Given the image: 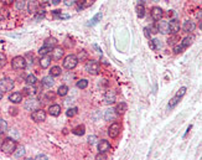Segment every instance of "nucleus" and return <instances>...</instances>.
<instances>
[{
  "mask_svg": "<svg viewBox=\"0 0 202 160\" xmlns=\"http://www.w3.org/2000/svg\"><path fill=\"white\" fill-rule=\"evenodd\" d=\"M16 140L12 138H6L2 143H1V152L5 154H12L16 150Z\"/></svg>",
  "mask_w": 202,
  "mask_h": 160,
  "instance_id": "f257e3e1",
  "label": "nucleus"
},
{
  "mask_svg": "<svg viewBox=\"0 0 202 160\" xmlns=\"http://www.w3.org/2000/svg\"><path fill=\"white\" fill-rule=\"evenodd\" d=\"M78 65V59H77V56L76 55H68V56H66L65 57V60H63V67L66 68V70H73V68H76V66Z\"/></svg>",
  "mask_w": 202,
  "mask_h": 160,
  "instance_id": "f03ea898",
  "label": "nucleus"
},
{
  "mask_svg": "<svg viewBox=\"0 0 202 160\" xmlns=\"http://www.w3.org/2000/svg\"><path fill=\"white\" fill-rule=\"evenodd\" d=\"M24 108H25L26 111H29V112H31V111L34 112V111L41 108V102H40L39 99H36V98H29L27 101H25Z\"/></svg>",
  "mask_w": 202,
  "mask_h": 160,
  "instance_id": "7ed1b4c3",
  "label": "nucleus"
},
{
  "mask_svg": "<svg viewBox=\"0 0 202 160\" xmlns=\"http://www.w3.org/2000/svg\"><path fill=\"white\" fill-rule=\"evenodd\" d=\"M11 66L14 70H24L26 67V60L22 56H15L11 60Z\"/></svg>",
  "mask_w": 202,
  "mask_h": 160,
  "instance_id": "20e7f679",
  "label": "nucleus"
},
{
  "mask_svg": "<svg viewBox=\"0 0 202 160\" xmlns=\"http://www.w3.org/2000/svg\"><path fill=\"white\" fill-rule=\"evenodd\" d=\"M14 86H15L14 80H11L9 77H5L0 81V91L1 92H9L14 88Z\"/></svg>",
  "mask_w": 202,
  "mask_h": 160,
  "instance_id": "39448f33",
  "label": "nucleus"
},
{
  "mask_svg": "<svg viewBox=\"0 0 202 160\" xmlns=\"http://www.w3.org/2000/svg\"><path fill=\"white\" fill-rule=\"evenodd\" d=\"M86 71L90 73V75H98L99 73V64L97 61H88L86 64Z\"/></svg>",
  "mask_w": 202,
  "mask_h": 160,
  "instance_id": "423d86ee",
  "label": "nucleus"
},
{
  "mask_svg": "<svg viewBox=\"0 0 202 160\" xmlns=\"http://www.w3.org/2000/svg\"><path fill=\"white\" fill-rule=\"evenodd\" d=\"M31 119L34 122H36V123L44 122V120H46V112L42 111L41 108H39V109H36V111H34L31 113Z\"/></svg>",
  "mask_w": 202,
  "mask_h": 160,
  "instance_id": "0eeeda50",
  "label": "nucleus"
},
{
  "mask_svg": "<svg viewBox=\"0 0 202 160\" xmlns=\"http://www.w3.org/2000/svg\"><path fill=\"white\" fill-rule=\"evenodd\" d=\"M179 31H180V22L176 19L168 22V32H170L172 35H176Z\"/></svg>",
  "mask_w": 202,
  "mask_h": 160,
  "instance_id": "6e6552de",
  "label": "nucleus"
},
{
  "mask_svg": "<svg viewBox=\"0 0 202 160\" xmlns=\"http://www.w3.org/2000/svg\"><path fill=\"white\" fill-rule=\"evenodd\" d=\"M119 133H120V124L119 123H113L109 128H108V135L110 137V138H117L118 135H119Z\"/></svg>",
  "mask_w": 202,
  "mask_h": 160,
  "instance_id": "1a4fd4ad",
  "label": "nucleus"
},
{
  "mask_svg": "<svg viewBox=\"0 0 202 160\" xmlns=\"http://www.w3.org/2000/svg\"><path fill=\"white\" fill-rule=\"evenodd\" d=\"M52 55H51V57H52V60H56V61H58V60H61L62 57H63V54H65V51H63V49L62 47H60V46H55L53 49H52Z\"/></svg>",
  "mask_w": 202,
  "mask_h": 160,
  "instance_id": "9d476101",
  "label": "nucleus"
},
{
  "mask_svg": "<svg viewBox=\"0 0 202 160\" xmlns=\"http://www.w3.org/2000/svg\"><path fill=\"white\" fill-rule=\"evenodd\" d=\"M163 15H164L163 14V9L160 6H154L151 9V17H153L154 21H160L161 17H163Z\"/></svg>",
  "mask_w": 202,
  "mask_h": 160,
  "instance_id": "9b49d317",
  "label": "nucleus"
},
{
  "mask_svg": "<svg viewBox=\"0 0 202 160\" xmlns=\"http://www.w3.org/2000/svg\"><path fill=\"white\" fill-rule=\"evenodd\" d=\"M115 97H117V94H115L114 91H107L105 94H104V97H103V101L107 104H112V103L115 102Z\"/></svg>",
  "mask_w": 202,
  "mask_h": 160,
  "instance_id": "f8f14e48",
  "label": "nucleus"
},
{
  "mask_svg": "<svg viewBox=\"0 0 202 160\" xmlns=\"http://www.w3.org/2000/svg\"><path fill=\"white\" fill-rule=\"evenodd\" d=\"M109 149H110V143L108 140H105V139H102L101 142H99V144H98V152L102 153V154H104Z\"/></svg>",
  "mask_w": 202,
  "mask_h": 160,
  "instance_id": "ddd939ff",
  "label": "nucleus"
},
{
  "mask_svg": "<svg viewBox=\"0 0 202 160\" xmlns=\"http://www.w3.org/2000/svg\"><path fill=\"white\" fill-rule=\"evenodd\" d=\"M48 114L52 117H58L61 114V106L60 104H52L48 107Z\"/></svg>",
  "mask_w": 202,
  "mask_h": 160,
  "instance_id": "4468645a",
  "label": "nucleus"
},
{
  "mask_svg": "<svg viewBox=\"0 0 202 160\" xmlns=\"http://www.w3.org/2000/svg\"><path fill=\"white\" fill-rule=\"evenodd\" d=\"M9 101H10L11 103H15V104L20 103V102L22 101V93H20V92H12V93L9 96Z\"/></svg>",
  "mask_w": 202,
  "mask_h": 160,
  "instance_id": "2eb2a0df",
  "label": "nucleus"
},
{
  "mask_svg": "<svg viewBox=\"0 0 202 160\" xmlns=\"http://www.w3.org/2000/svg\"><path fill=\"white\" fill-rule=\"evenodd\" d=\"M182 29H184L185 32H189V34H190V32H192V31L196 29V24H195L194 21H191V20H187V21L184 22Z\"/></svg>",
  "mask_w": 202,
  "mask_h": 160,
  "instance_id": "dca6fc26",
  "label": "nucleus"
},
{
  "mask_svg": "<svg viewBox=\"0 0 202 160\" xmlns=\"http://www.w3.org/2000/svg\"><path fill=\"white\" fill-rule=\"evenodd\" d=\"M51 61H52V57H51L50 55L42 56V59L40 60V66H41V68H48L50 65H51Z\"/></svg>",
  "mask_w": 202,
  "mask_h": 160,
  "instance_id": "f3484780",
  "label": "nucleus"
},
{
  "mask_svg": "<svg viewBox=\"0 0 202 160\" xmlns=\"http://www.w3.org/2000/svg\"><path fill=\"white\" fill-rule=\"evenodd\" d=\"M37 7H39V2H37V0H29L27 10H29L30 14H36V12H37Z\"/></svg>",
  "mask_w": 202,
  "mask_h": 160,
  "instance_id": "a211bd4d",
  "label": "nucleus"
},
{
  "mask_svg": "<svg viewBox=\"0 0 202 160\" xmlns=\"http://www.w3.org/2000/svg\"><path fill=\"white\" fill-rule=\"evenodd\" d=\"M22 96H27V97H31V96H35L36 94V89L34 86H27L22 89Z\"/></svg>",
  "mask_w": 202,
  "mask_h": 160,
  "instance_id": "6ab92c4d",
  "label": "nucleus"
},
{
  "mask_svg": "<svg viewBox=\"0 0 202 160\" xmlns=\"http://www.w3.org/2000/svg\"><path fill=\"white\" fill-rule=\"evenodd\" d=\"M42 84L45 86V87H47V88H51L53 84H55V80H53V77L52 76H46V77H44L42 78Z\"/></svg>",
  "mask_w": 202,
  "mask_h": 160,
  "instance_id": "aec40b11",
  "label": "nucleus"
},
{
  "mask_svg": "<svg viewBox=\"0 0 202 160\" xmlns=\"http://www.w3.org/2000/svg\"><path fill=\"white\" fill-rule=\"evenodd\" d=\"M114 118H115V109H113V108L107 109L104 113V119L105 120H114Z\"/></svg>",
  "mask_w": 202,
  "mask_h": 160,
  "instance_id": "412c9836",
  "label": "nucleus"
},
{
  "mask_svg": "<svg viewBox=\"0 0 202 160\" xmlns=\"http://www.w3.org/2000/svg\"><path fill=\"white\" fill-rule=\"evenodd\" d=\"M149 46H150L151 50L156 51V50H159V49L161 47V42H160V40H158V39H153V40H150Z\"/></svg>",
  "mask_w": 202,
  "mask_h": 160,
  "instance_id": "4be33fe9",
  "label": "nucleus"
},
{
  "mask_svg": "<svg viewBox=\"0 0 202 160\" xmlns=\"http://www.w3.org/2000/svg\"><path fill=\"white\" fill-rule=\"evenodd\" d=\"M61 73H62V70L60 66H53L50 70V76H52V77H58V76H61Z\"/></svg>",
  "mask_w": 202,
  "mask_h": 160,
  "instance_id": "5701e85b",
  "label": "nucleus"
},
{
  "mask_svg": "<svg viewBox=\"0 0 202 160\" xmlns=\"http://www.w3.org/2000/svg\"><path fill=\"white\" fill-rule=\"evenodd\" d=\"M125 111H126V104H125L124 102H120V103L115 107V113L119 114V115H120V114H124Z\"/></svg>",
  "mask_w": 202,
  "mask_h": 160,
  "instance_id": "b1692460",
  "label": "nucleus"
},
{
  "mask_svg": "<svg viewBox=\"0 0 202 160\" xmlns=\"http://www.w3.org/2000/svg\"><path fill=\"white\" fill-rule=\"evenodd\" d=\"M68 91H70V88H68L66 84H62V86L58 87V89H57V94H58L60 97H65V96L68 93Z\"/></svg>",
  "mask_w": 202,
  "mask_h": 160,
  "instance_id": "393cba45",
  "label": "nucleus"
},
{
  "mask_svg": "<svg viewBox=\"0 0 202 160\" xmlns=\"http://www.w3.org/2000/svg\"><path fill=\"white\" fill-rule=\"evenodd\" d=\"M192 42H194V37L192 36H187V37H185L184 40H182V42L180 44L184 49H187L190 45H192Z\"/></svg>",
  "mask_w": 202,
  "mask_h": 160,
  "instance_id": "a878e982",
  "label": "nucleus"
},
{
  "mask_svg": "<svg viewBox=\"0 0 202 160\" xmlns=\"http://www.w3.org/2000/svg\"><path fill=\"white\" fill-rule=\"evenodd\" d=\"M25 82H26L27 86H35L36 82H37V78H36V76H34V75H27L26 78H25Z\"/></svg>",
  "mask_w": 202,
  "mask_h": 160,
  "instance_id": "bb28decb",
  "label": "nucleus"
},
{
  "mask_svg": "<svg viewBox=\"0 0 202 160\" xmlns=\"http://www.w3.org/2000/svg\"><path fill=\"white\" fill-rule=\"evenodd\" d=\"M51 51H52V47H50V46H47V45H44L42 47H40L39 54H40L41 56H46V55H48Z\"/></svg>",
  "mask_w": 202,
  "mask_h": 160,
  "instance_id": "cd10ccee",
  "label": "nucleus"
},
{
  "mask_svg": "<svg viewBox=\"0 0 202 160\" xmlns=\"http://www.w3.org/2000/svg\"><path fill=\"white\" fill-rule=\"evenodd\" d=\"M72 133L73 134H76V135H83L85 133H86V127L82 124V125H78V127H76L73 130H72Z\"/></svg>",
  "mask_w": 202,
  "mask_h": 160,
  "instance_id": "c85d7f7f",
  "label": "nucleus"
},
{
  "mask_svg": "<svg viewBox=\"0 0 202 160\" xmlns=\"http://www.w3.org/2000/svg\"><path fill=\"white\" fill-rule=\"evenodd\" d=\"M135 10H136V15H138L139 17H144V15H145V6H144V5L138 4Z\"/></svg>",
  "mask_w": 202,
  "mask_h": 160,
  "instance_id": "c756f323",
  "label": "nucleus"
},
{
  "mask_svg": "<svg viewBox=\"0 0 202 160\" xmlns=\"http://www.w3.org/2000/svg\"><path fill=\"white\" fill-rule=\"evenodd\" d=\"M44 45H47V46H50V47H52V49H53V47L57 45V40H56L55 37H47V39L45 40Z\"/></svg>",
  "mask_w": 202,
  "mask_h": 160,
  "instance_id": "7c9ffc66",
  "label": "nucleus"
},
{
  "mask_svg": "<svg viewBox=\"0 0 202 160\" xmlns=\"http://www.w3.org/2000/svg\"><path fill=\"white\" fill-rule=\"evenodd\" d=\"M180 99H181V97H177V96H175L170 102H169V104H168V108L169 109H172V108H175L176 107V104L180 102Z\"/></svg>",
  "mask_w": 202,
  "mask_h": 160,
  "instance_id": "2f4dec72",
  "label": "nucleus"
},
{
  "mask_svg": "<svg viewBox=\"0 0 202 160\" xmlns=\"http://www.w3.org/2000/svg\"><path fill=\"white\" fill-rule=\"evenodd\" d=\"M77 88H80V89H85V88H87L88 87V81L85 80V78H82V80L77 81Z\"/></svg>",
  "mask_w": 202,
  "mask_h": 160,
  "instance_id": "473e14b6",
  "label": "nucleus"
},
{
  "mask_svg": "<svg viewBox=\"0 0 202 160\" xmlns=\"http://www.w3.org/2000/svg\"><path fill=\"white\" fill-rule=\"evenodd\" d=\"M158 27H159V31H161L163 34H166V32H168V22L160 21V22L158 24Z\"/></svg>",
  "mask_w": 202,
  "mask_h": 160,
  "instance_id": "72a5a7b5",
  "label": "nucleus"
},
{
  "mask_svg": "<svg viewBox=\"0 0 202 160\" xmlns=\"http://www.w3.org/2000/svg\"><path fill=\"white\" fill-rule=\"evenodd\" d=\"M26 6V0H15V7L17 10H22Z\"/></svg>",
  "mask_w": 202,
  "mask_h": 160,
  "instance_id": "f704fd0d",
  "label": "nucleus"
},
{
  "mask_svg": "<svg viewBox=\"0 0 202 160\" xmlns=\"http://www.w3.org/2000/svg\"><path fill=\"white\" fill-rule=\"evenodd\" d=\"M25 148L24 147H20L19 149H16L15 152H14V154H15V157L16 158H21V157H25Z\"/></svg>",
  "mask_w": 202,
  "mask_h": 160,
  "instance_id": "c9c22d12",
  "label": "nucleus"
},
{
  "mask_svg": "<svg viewBox=\"0 0 202 160\" xmlns=\"http://www.w3.org/2000/svg\"><path fill=\"white\" fill-rule=\"evenodd\" d=\"M101 19H102V14L101 12H98V14H97V15H96V16H94L90 22H88V26H93V25L98 24V21H99Z\"/></svg>",
  "mask_w": 202,
  "mask_h": 160,
  "instance_id": "e433bc0d",
  "label": "nucleus"
},
{
  "mask_svg": "<svg viewBox=\"0 0 202 160\" xmlns=\"http://www.w3.org/2000/svg\"><path fill=\"white\" fill-rule=\"evenodd\" d=\"M6 130H7V123H6V120L0 118V134L5 133Z\"/></svg>",
  "mask_w": 202,
  "mask_h": 160,
  "instance_id": "4c0bfd02",
  "label": "nucleus"
},
{
  "mask_svg": "<svg viewBox=\"0 0 202 160\" xmlns=\"http://www.w3.org/2000/svg\"><path fill=\"white\" fill-rule=\"evenodd\" d=\"M77 112H78V109H77L76 107H75V108H68V109L66 111V115H67L68 118H72Z\"/></svg>",
  "mask_w": 202,
  "mask_h": 160,
  "instance_id": "58836bf2",
  "label": "nucleus"
},
{
  "mask_svg": "<svg viewBox=\"0 0 202 160\" xmlns=\"http://www.w3.org/2000/svg\"><path fill=\"white\" fill-rule=\"evenodd\" d=\"M185 93H186V87H181V88L179 89V92L176 93V96H177V97H182Z\"/></svg>",
  "mask_w": 202,
  "mask_h": 160,
  "instance_id": "ea45409f",
  "label": "nucleus"
},
{
  "mask_svg": "<svg viewBox=\"0 0 202 160\" xmlns=\"http://www.w3.org/2000/svg\"><path fill=\"white\" fill-rule=\"evenodd\" d=\"M149 29H150V31H151L153 34H158V32H159V27H158V24H156V25H151Z\"/></svg>",
  "mask_w": 202,
  "mask_h": 160,
  "instance_id": "a19ab883",
  "label": "nucleus"
},
{
  "mask_svg": "<svg viewBox=\"0 0 202 160\" xmlns=\"http://www.w3.org/2000/svg\"><path fill=\"white\" fill-rule=\"evenodd\" d=\"M5 64H6V59H5V56L2 54H0V67H4Z\"/></svg>",
  "mask_w": 202,
  "mask_h": 160,
  "instance_id": "79ce46f5",
  "label": "nucleus"
},
{
  "mask_svg": "<svg viewBox=\"0 0 202 160\" xmlns=\"http://www.w3.org/2000/svg\"><path fill=\"white\" fill-rule=\"evenodd\" d=\"M63 2H65L66 6H71V5L75 4V0H63Z\"/></svg>",
  "mask_w": 202,
  "mask_h": 160,
  "instance_id": "37998d69",
  "label": "nucleus"
},
{
  "mask_svg": "<svg viewBox=\"0 0 202 160\" xmlns=\"http://www.w3.org/2000/svg\"><path fill=\"white\" fill-rule=\"evenodd\" d=\"M96 139H97V137H94V135L90 137V138H88V142H90V144H94V143H96Z\"/></svg>",
  "mask_w": 202,
  "mask_h": 160,
  "instance_id": "c03bdc74",
  "label": "nucleus"
},
{
  "mask_svg": "<svg viewBox=\"0 0 202 160\" xmlns=\"http://www.w3.org/2000/svg\"><path fill=\"white\" fill-rule=\"evenodd\" d=\"M144 31H145V32H144V34H145V36H146L148 39H150V34H149V27H145V29H144Z\"/></svg>",
  "mask_w": 202,
  "mask_h": 160,
  "instance_id": "a18cd8bd",
  "label": "nucleus"
},
{
  "mask_svg": "<svg viewBox=\"0 0 202 160\" xmlns=\"http://www.w3.org/2000/svg\"><path fill=\"white\" fill-rule=\"evenodd\" d=\"M75 2H77V4L81 6V5H83V4L86 2V0H75Z\"/></svg>",
  "mask_w": 202,
  "mask_h": 160,
  "instance_id": "49530a36",
  "label": "nucleus"
},
{
  "mask_svg": "<svg viewBox=\"0 0 202 160\" xmlns=\"http://www.w3.org/2000/svg\"><path fill=\"white\" fill-rule=\"evenodd\" d=\"M36 159H47V157H46V155L40 154V155H37V157H36Z\"/></svg>",
  "mask_w": 202,
  "mask_h": 160,
  "instance_id": "de8ad7c7",
  "label": "nucleus"
},
{
  "mask_svg": "<svg viewBox=\"0 0 202 160\" xmlns=\"http://www.w3.org/2000/svg\"><path fill=\"white\" fill-rule=\"evenodd\" d=\"M104 158H105V157H104V155H103L102 153H99V154H98V155L96 157V159H104Z\"/></svg>",
  "mask_w": 202,
  "mask_h": 160,
  "instance_id": "09e8293b",
  "label": "nucleus"
},
{
  "mask_svg": "<svg viewBox=\"0 0 202 160\" xmlns=\"http://www.w3.org/2000/svg\"><path fill=\"white\" fill-rule=\"evenodd\" d=\"M60 2H61V0H52V4L53 5H58Z\"/></svg>",
  "mask_w": 202,
  "mask_h": 160,
  "instance_id": "8fccbe9b",
  "label": "nucleus"
},
{
  "mask_svg": "<svg viewBox=\"0 0 202 160\" xmlns=\"http://www.w3.org/2000/svg\"><path fill=\"white\" fill-rule=\"evenodd\" d=\"M58 14H61L60 10H55V11H53V15H58Z\"/></svg>",
  "mask_w": 202,
  "mask_h": 160,
  "instance_id": "3c124183",
  "label": "nucleus"
},
{
  "mask_svg": "<svg viewBox=\"0 0 202 160\" xmlns=\"http://www.w3.org/2000/svg\"><path fill=\"white\" fill-rule=\"evenodd\" d=\"M138 2H139V4H141V5H144V2H145V0H138Z\"/></svg>",
  "mask_w": 202,
  "mask_h": 160,
  "instance_id": "603ef678",
  "label": "nucleus"
},
{
  "mask_svg": "<svg viewBox=\"0 0 202 160\" xmlns=\"http://www.w3.org/2000/svg\"><path fill=\"white\" fill-rule=\"evenodd\" d=\"M2 96H4V92H1V91H0V101L2 99Z\"/></svg>",
  "mask_w": 202,
  "mask_h": 160,
  "instance_id": "864d4df0",
  "label": "nucleus"
},
{
  "mask_svg": "<svg viewBox=\"0 0 202 160\" xmlns=\"http://www.w3.org/2000/svg\"><path fill=\"white\" fill-rule=\"evenodd\" d=\"M4 1H5L6 4H10V2H11V1H14V0H4Z\"/></svg>",
  "mask_w": 202,
  "mask_h": 160,
  "instance_id": "5fc2aeb1",
  "label": "nucleus"
}]
</instances>
